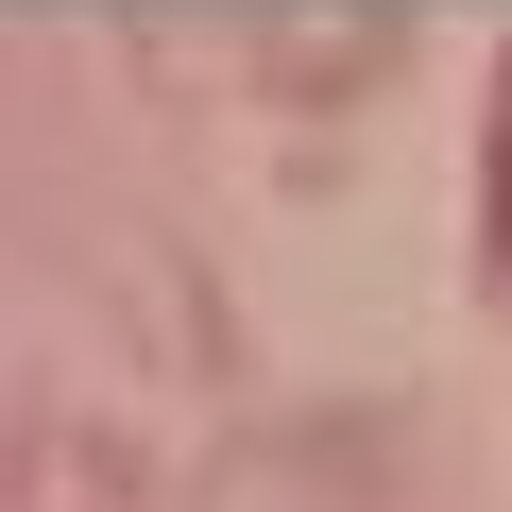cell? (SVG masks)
Returning a JSON list of instances; mask_svg holds the SVG:
<instances>
[{
    "mask_svg": "<svg viewBox=\"0 0 512 512\" xmlns=\"http://www.w3.org/2000/svg\"><path fill=\"white\" fill-rule=\"evenodd\" d=\"M495 239H512V154H495Z\"/></svg>",
    "mask_w": 512,
    "mask_h": 512,
    "instance_id": "6da1fadb",
    "label": "cell"
}]
</instances>
